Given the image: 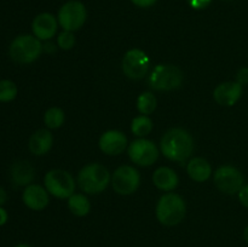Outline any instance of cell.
Wrapping results in <instances>:
<instances>
[{
	"label": "cell",
	"instance_id": "cell-1",
	"mask_svg": "<svg viewBox=\"0 0 248 247\" xmlns=\"http://www.w3.org/2000/svg\"><path fill=\"white\" fill-rule=\"evenodd\" d=\"M194 150V139L190 133L181 127L167 131L160 142V152L166 159L174 162H186Z\"/></svg>",
	"mask_w": 248,
	"mask_h": 247
},
{
	"label": "cell",
	"instance_id": "cell-2",
	"mask_svg": "<svg viewBox=\"0 0 248 247\" xmlns=\"http://www.w3.org/2000/svg\"><path fill=\"white\" fill-rule=\"evenodd\" d=\"M78 185L89 195L103 193L111 182V174L104 165L91 162L82 167L78 173Z\"/></svg>",
	"mask_w": 248,
	"mask_h": 247
},
{
	"label": "cell",
	"instance_id": "cell-3",
	"mask_svg": "<svg viewBox=\"0 0 248 247\" xmlns=\"http://www.w3.org/2000/svg\"><path fill=\"white\" fill-rule=\"evenodd\" d=\"M186 213V201L179 194L169 193L164 194L159 199L155 208V215L160 224L165 227H176L184 219Z\"/></svg>",
	"mask_w": 248,
	"mask_h": 247
},
{
	"label": "cell",
	"instance_id": "cell-4",
	"mask_svg": "<svg viewBox=\"0 0 248 247\" xmlns=\"http://www.w3.org/2000/svg\"><path fill=\"white\" fill-rule=\"evenodd\" d=\"M43 53V44L31 34H22L11 41L9 55L14 62L18 64H29L40 57Z\"/></svg>",
	"mask_w": 248,
	"mask_h": 247
},
{
	"label": "cell",
	"instance_id": "cell-5",
	"mask_svg": "<svg viewBox=\"0 0 248 247\" xmlns=\"http://www.w3.org/2000/svg\"><path fill=\"white\" fill-rule=\"evenodd\" d=\"M183 72L173 64H157L149 75V86L155 91H172L183 82Z\"/></svg>",
	"mask_w": 248,
	"mask_h": 247
},
{
	"label": "cell",
	"instance_id": "cell-6",
	"mask_svg": "<svg viewBox=\"0 0 248 247\" xmlns=\"http://www.w3.org/2000/svg\"><path fill=\"white\" fill-rule=\"evenodd\" d=\"M44 186L48 194L57 199H68L75 193V182L72 173L65 170H50L44 177Z\"/></svg>",
	"mask_w": 248,
	"mask_h": 247
},
{
	"label": "cell",
	"instance_id": "cell-7",
	"mask_svg": "<svg viewBox=\"0 0 248 247\" xmlns=\"http://www.w3.org/2000/svg\"><path fill=\"white\" fill-rule=\"evenodd\" d=\"M57 19L63 31H79L87 19L86 6L80 0H69L60 7Z\"/></svg>",
	"mask_w": 248,
	"mask_h": 247
},
{
	"label": "cell",
	"instance_id": "cell-8",
	"mask_svg": "<svg viewBox=\"0 0 248 247\" xmlns=\"http://www.w3.org/2000/svg\"><path fill=\"white\" fill-rule=\"evenodd\" d=\"M213 182L217 189L227 195H237L245 185V176L232 165H222L216 170Z\"/></svg>",
	"mask_w": 248,
	"mask_h": 247
},
{
	"label": "cell",
	"instance_id": "cell-9",
	"mask_svg": "<svg viewBox=\"0 0 248 247\" xmlns=\"http://www.w3.org/2000/svg\"><path fill=\"white\" fill-rule=\"evenodd\" d=\"M111 186L119 195H131L140 185V174L137 169L130 165L119 166L111 174Z\"/></svg>",
	"mask_w": 248,
	"mask_h": 247
},
{
	"label": "cell",
	"instance_id": "cell-10",
	"mask_svg": "<svg viewBox=\"0 0 248 247\" xmlns=\"http://www.w3.org/2000/svg\"><path fill=\"white\" fill-rule=\"evenodd\" d=\"M121 68L128 79L140 80L149 72L150 58L142 48H131L124 55Z\"/></svg>",
	"mask_w": 248,
	"mask_h": 247
},
{
	"label": "cell",
	"instance_id": "cell-11",
	"mask_svg": "<svg viewBox=\"0 0 248 247\" xmlns=\"http://www.w3.org/2000/svg\"><path fill=\"white\" fill-rule=\"evenodd\" d=\"M128 157L136 165L142 167H149L159 159L160 150L154 142L147 138H137L127 147Z\"/></svg>",
	"mask_w": 248,
	"mask_h": 247
},
{
	"label": "cell",
	"instance_id": "cell-12",
	"mask_svg": "<svg viewBox=\"0 0 248 247\" xmlns=\"http://www.w3.org/2000/svg\"><path fill=\"white\" fill-rule=\"evenodd\" d=\"M58 19L50 12H41L34 17L31 22V31L41 41H50L56 36L58 29Z\"/></svg>",
	"mask_w": 248,
	"mask_h": 247
},
{
	"label": "cell",
	"instance_id": "cell-13",
	"mask_svg": "<svg viewBox=\"0 0 248 247\" xmlns=\"http://www.w3.org/2000/svg\"><path fill=\"white\" fill-rule=\"evenodd\" d=\"M99 149L102 153L110 156L120 155L127 149V137L124 132L119 130H108L102 133L98 140Z\"/></svg>",
	"mask_w": 248,
	"mask_h": 247
},
{
	"label": "cell",
	"instance_id": "cell-14",
	"mask_svg": "<svg viewBox=\"0 0 248 247\" xmlns=\"http://www.w3.org/2000/svg\"><path fill=\"white\" fill-rule=\"evenodd\" d=\"M244 86L237 81H225L217 85L213 91V98L219 106L232 107L241 99Z\"/></svg>",
	"mask_w": 248,
	"mask_h": 247
},
{
	"label": "cell",
	"instance_id": "cell-15",
	"mask_svg": "<svg viewBox=\"0 0 248 247\" xmlns=\"http://www.w3.org/2000/svg\"><path fill=\"white\" fill-rule=\"evenodd\" d=\"M50 194L45 186L31 183L24 188L22 194L23 203L31 211H43L50 203Z\"/></svg>",
	"mask_w": 248,
	"mask_h": 247
},
{
	"label": "cell",
	"instance_id": "cell-16",
	"mask_svg": "<svg viewBox=\"0 0 248 247\" xmlns=\"http://www.w3.org/2000/svg\"><path fill=\"white\" fill-rule=\"evenodd\" d=\"M53 145V135L47 128H40L29 137L28 148L31 154L43 156L47 154Z\"/></svg>",
	"mask_w": 248,
	"mask_h": 247
},
{
	"label": "cell",
	"instance_id": "cell-17",
	"mask_svg": "<svg viewBox=\"0 0 248 247\" xmlns=\"http://www.w3.org/2000/svg\"><path fill=\"white\" fill-rule=\"evenodd\" d=\"M153 183L162 191H172L178 186L179 177L171 167L161 166L156 169L153 174Z\"/></svg>",
	"mask_w": 248,
	"mask_h": 247
},
{
	"label": "cell",
	"instance_id": "cell-18",
	"mask_svg": "<svg viewBox=\"0 0 248 247\" xmlns=\"http://www.w3.org/2000/svg\"><path fill=\"white\" fill-rule=\"evenodd\" d=\"M186 173L190 179L198 183H202L208 181L212 176V166L205 157L196 156L189 160L186 165Z\"/></svg>",
	"mask_w": 248,
	"mask_h": 247
},
{
	"label": "cell",
	"instance_id": "cell-19",
	"mask_svg": "<svg viewBox=\"0 0 248 247\" xmlns=\"http://www.w3.org/2000/svg\"><path fill=\"white\" fill-rule=\"evenodd\" d=\"M11 179L16 185L27 186L35 178V169L28 161H16L11 166Z\"/></svg>",
	"mask_w": 248,
	"mask_h": 247
},
{
	"label": "cell",
	"instance_id": "cell-20",
	"mask_svg": "<svg viewBox=\"0 0 248 247\" xmlns=\"http://www.w3.org/2000/svg\"><path fill=\"white\" fill-rule=\"evenodd\" d=\"M68 208L77 217H85L91 211V202L82 193H74L68 198Z\"/></svg>",
	"mask_w": 248,
	"mask_h": 247
},
{
	"label": "cell",
	"instance_id": "cell-21",
	"mask_svg": "<svg viewBox=\"0 0 248 247\" xmlns=\"http://www.w3.org/2000/svg\"><path fill=\"white\" fill-rule=\"evenodd\" d=\"M153 120L149 115H140L136 116L131 121V132L138 138H145L153 131Z\"/></svg>",
	"mask_w": 248,
	"mask_h": 247
},
{
	"label": "cell",
	"instance_id": "cell-22",
	"mask_svg": "<svg viewBox=\"0 0 248 247\" xmlns=\"http://www.w3.org/2000/svg\"><path fill=\"white\" fill-rule=\"evenodd\" d=\"M157 106L156 97L153 92L145 91L138 96L137 102H136V107H137V110L140 111L143 115H150L155 111Z\"/></svg>",
	"mask_w": 248,
	"mask_h": 247
},
{
	"label": "cell",
	"instance_id": "cell-23",
	"mask_svg": "<svg viewBox=\"0 0 248 247\" xmlns=\"http://www.w3.org/2000/svg\"><path fill=\"white\" fill-rule=\"evenodd\" d=\"M65 114L63 109L58 107H51L44 114V124L48 130H56L60 128L64 124Z\"/></svg>",
	"mask_w": 248,
	"mask_h": 247
},
{
	"label": "cell",
	"instance_id": "cell-24",
	"mask_svg": "<svg viewBox=\"0 0 248 247\" xmlns=\"http://www.w3.org/2000/svg\"><path fill=\"white\" fill-rule=\"evenodd\" d=\"M17 94H18V89L12 80H0V102L7 103V102L14 101Z\"/></svg>",
	"mask_w": 248,
	"mask_h": 247
},
{
	"label": "cell",
	"instance_id": "cell-25",
	"mask_svg": "<svg viewBox=\"0 0 248 247\" xmlns=\"http://www.w3.org/2000/svg\"><path fill=\"white\" fill-rule=\"evenodd\" d=\"M77 43V38L74 35V31H63L57 36V46L61 50H72Z\"/></svg>",
	"mask_w": 248,
	"mask_h": 247
},
{
	"label": "cell",
	"instance_id": "cell-26",
	"mask_svg": "<svg viewBox=\"0 0 248 247\" xmlns=\"http://www.w3.org/2000/svg\"><path fill=\"white\" fill-rule=\"evenodd\" d=\"M186 2L193 10H205L212 4V0H186Z\"/></svg>",
	"mask_w": 248,
	"mask_h": 247
},
{
	"label": "cell",
	"instance_id": "cell-27",
	"mask_svg": "<svg viewBox=\"0 0 248 247\" xmlns=\"http://www.w3.org/2000/svg\"><path fill=\"white\" fill-rule=\"evenodd\" d=\"M235 81L241 84L242 86L248 85V67H241L237 70L236 77H235Z\"/></svg>",
	"mask_w": 248,
	"mask_h": 247
},
{
	"label": "cell",
	"instance_id": "cell-28",
	"mask_svg": "<svg viewBox=\"0 0 248 247\" xmlns=\"http://www.w3.org/2000/svg\"><path fill=\"white\" fill-rule=\"evenodd\" d=\"M237 198H239L240 203L248 210V183L245 184L241 190L237 193Z\"/></svg>",
	"mask_w": 248,
	"mask_h": 247
},
{
	"label": "cell",
	"instance_id": "cell-29",
	"mask_svg": "<svg viewBox=\"0 0 248 247\" xmlns=\"http://www.w3.org/2000/svg\"><path fill=\"white\" fill-rule=\"evenodd\" d=\"M157 0H131L135 6L140 7V9H148V7H152L156 4Z\"/></svg>",
	"mask_w": 248,
	"mask_h": 247
},
{
	"label": "cell",
	"instance_id": "cell-30",
	"mask_svg": "<svg viewBox=\"0 0 248 247\" xmlns=\"http://www.w3.org/2000/svg\"><path fill=\"white\" fill-rule=\"evenodd\" d=\"M57 45V44H56ZM55 44L51 43V41H46L45 45H43V52H47V53H52L55 52V50L57 48Z\"/></svg>",
	"mask_w": 248,
	"mask_h": 247
},
{
	"label": "cell",
	"instance_id": "cell-31",
	"mask_svg": "<svg viewBox=\"0 0 248 247\" xmlns=\"http://www.w3.org/2000/svg\"><path fill=\"white\" fill-rule=\"evenodd\" d=\"M7 219H9V215H7L6 210L0 206V227H2L4 224H6Z\"/></svg>",
	"mask_w": 248,
	"mask_h": 247
},
{
	"label": "cell",
	"instance_id": "cell-32",
	"mask_svg": "<svg viewBox=\"0 0 248 247\" xmlns=\"http://www.w3.org/2000/svg\"><path fill=\"white\" fill-rule=\"evenodd\" d=\"M7 201V193L4 188L0 186V206L5 205V202Z\"/></svg>",
	"mask_w": 248,
	"mask_h": 247
},
{
	"label": "cell",
	"instance_id": "cell-33",
	"mask_svg": "<svg viewBox=\"0 0 248 247\" xmlns=\"http://www.w3.org/2000/svg\"><path fill=\"white\" fill-rule=\"evenodd\" d=\"M244 240L246 241V244L248 245V224L246 225V228L244 229Z\"/></svg>",
	"mask_w": 248,
	"mask_h": 247
},
{
	"label": "cell",
	"instance_id": "cell-34",
	"mask_svg": "<svg viewBox=\"0 0 248 247\" xmlns=\"http://www.w3.org/2000/svg\"><path fill=\"white\" fill-rule=\"evenodd\" d=\"M15 247H33V246H31V245H28V244H18V245H16Z\"/></svg>",
	"mask_w": 248,
	"mask_h": 247
},
{
	"label": "cell",
	"instance_id": "cell-35",
	"mask_svg": "<svg viewBox=\"0 0 248 247\" xmlns=\"http://www.w3.org/2000/svg\"><path fill=\"white\" fill-rule=\"evenodd\" d=\"M224 1H232V0H224Z\"/></svg>",
	"mask_w": 248,
	"mask_h": 247
}]
</instances>
